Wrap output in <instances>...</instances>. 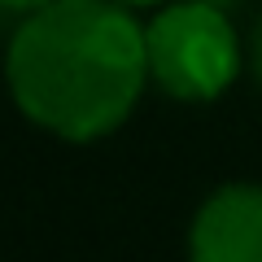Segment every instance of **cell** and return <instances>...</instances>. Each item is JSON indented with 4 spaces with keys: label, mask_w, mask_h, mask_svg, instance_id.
Returning <instances> with one entry per match:
<instances>
[{
    "label": "cell",
    "mask_w": 262,
    "mask_h": 262,
    "mask_svg": "<svg viewBox=\"0 0 262 262\" xmlns=\"http://www.w3.org/2000/svg\"><path fill=\"white\" fill-rule=\"evenodd\" d=\"M188 262H262V188L223 184L188 227Z\"/></svg>",
    "instance_id": "obj_3"
},
{
    "label": "cell",
    "mask_w": 262,
    "mask_h": 262,
    "mask_svg": "<svg viewBox=\"0 0 262 262\" xmlns=\"http://www.w3.org/2000/svg\"><path fill=\"white\" fill-rule=\"evenodd\" d=\"M245 61H249L253 79H258V83H262V13H258V22H253L249 39H245Z\"/></svg>",
    "instance_id": "obj_4"
},
{
    "label": "cell",
    "mask_w": 262,
    "mask_h": 262,
    "mask_svg": "<svg viewBox=\"0 0 262 262\" xmlns=\"http://www.w3.org/2000/svg\"><path fill=\"white\" fill-rule=\"evenodd\" d=\"M44 5H53V0H0V9H9V13H35V9H44Z\"/></svg>",
    "instance_id": "obj_5"
},
{
    "label": "cell",
    "mask_w": 262,
    "mask_h": 262,
    "mask_svg": "<svg viewBox=\"0 0 262 262\" xmlns=\"http://www.w3.org/2000/svg\"><path fill=\"white\" fill-rule=\"evenodd\" d=\"M149 79L184 105H206L236 83L245 44L214 0H175L144 27Z\"/></svg>",
    "instance_id": "obj_2"
},
{
    "label": "cell",
    "mask_w": 262,
    "mask_h": 262,
    "mask_svg": "<svg viewBox=\"0 0 262 262\" xmlns=\"http://www.w3.org/2000/svg\"><path fill=\"white\" fill-rule=\"evenodd\" d=\"M122 5H131V9H136V5H158V0H122Z\"/></svg>",
    "instance_id": "obj_6"
},
{
    "label": "cell",
    "mask_w": 262,
    "mask_h": 262,
    "mask_svg": "<svg viewBox=\"0 0 262 262\" xmlns=\"http://www.w3.org/2000/svg\"><path fill=\"white\" fill-rule=\"evenodd\" d=\"M5 83L35 127L92 144L118 131L144 96V27L122 0H53L13 31Z\"/></svg>",
    "instance_id": "obj_1"
}]
</instances>
